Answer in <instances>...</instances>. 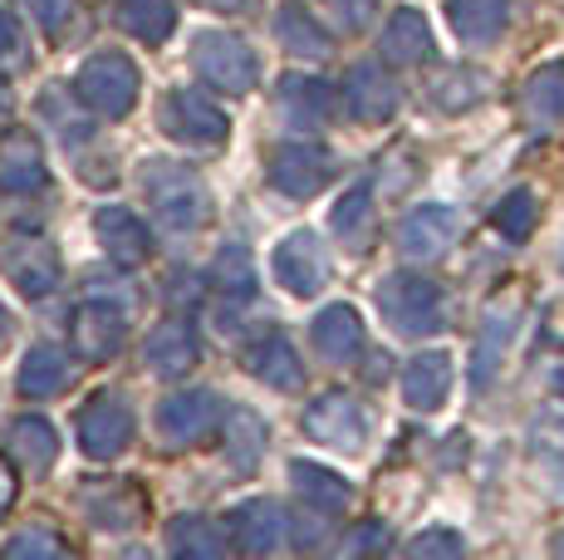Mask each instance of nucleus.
Instances as JSON below:
<instances>
[{
    "mask_svg": "<svg viewBox=\"0 0 564 560\" xmlns=\"http://www.w3.org/2000/svg\"><path fill=\"white\" fill-rule=\"evenodd\" d=\"M442 389H447V359H417V369H412V379H408V394L417 398L422 408H432L442 398Z\"/></svg>",
    "mask_w": 564,
    "mask_h": 560,
    "instance_id": "nucleus-1",
    "label": "nucleus"
},
{
    "mask_svg": "<svg viewBox=\"0 0 564 560\" xmlns=\"http://www.w3.org/2000/svg\"><path fill=\"white\" fill-rule=\"evenodd\" d=\"M501 25V10L491 0H457V30L462 35H491Z\"/></svg>",
    "mask_w": 564,
    "mask_h": 560,
    "instance_id": "nucleus-2",
    "label": "nucleus"
},
{
    "mask_svg": "<svg viewBox=\"0 0 564 560\" xmlns=\"http://www.w3.org/2000/svg\"><path fill=\"white\" fill-rule=\"evenodd\" d=\"M496 222H501V231L525 236V231H530V222H535V207H530V192H516V197H506V207L496 212Z\"/></svg>",
    "mask_w": 564,
    "mask_h": 560,
    "instance_id": "nucleus-3",
    "label": "nucleus"
}]
</instances>
